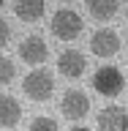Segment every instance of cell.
Instances as JSON below:
<instances>
[{
	"label": "cell",
	"mask_w": 128,
	"mask_h": 131,
	"mask_svg": "<svg viewBox=\"0 0 128 131\" xmlns=\"http://www.w3.org/2000/svg\"><path fill=\"white\" fill-rule=\"evenodd\" d=\"M22 90L30 101H49L55 93V77L46 68H33L22 79Z\"/></svg>",
	"instance_id": "6da1fadb"
},
{
	"label": "cell",
	"mask_w": 128,
	"mask_h": 131,
	"mask_svg": "<svg viewBox=\"0 0 128 131\" xmlns=\"http://www.w3.org/2000/svg\"><path fill=\"white\" fill-rule=\"evenodd\" d=\"M49 27H52V36H55V38H60V41H74V38L82 33L85 22H82V16L76 14V11H71V8H57L55 14H52Z\"/></svg>",
	"instance_id": "7a4b0ae2"
},
{
	"label": "cell",
	"mask_w": 128,
	"mask_h": 131,
	"mask_svg": "<svg viewBox=\"0 0 128 131\" xmlns=\"http://www.w3.org/2000/svg\"><path fill=\"white\" fill-rule=\"evenodd\" d=\"M93 88H96L98 96H104V98H117L123 93V88H125V77L114 66H101L93 74Z\"/></svg>",
	"instance_id": "3957f363"
},
{
	"label": "cell",
	"mask_w": 128,
	"mask_h": 131,
	"mask_svg": "<svg viewBox=\"0 0 128 131\" xmlns=\"http://www.w3.org/2000/svg\"><path fill=\"white\" fill-rule=\"evenodd\" d=\"M90 52L96 57H114L120 52V36L112 27H101L90 36Z\"/></svg>",
	"instance_id": "277c9868"
},
{
	"label": "cell",
	"mask_w": 128,
	"mask_h": 131,
	"mask_svg": "<svg viewBox=\"0 0 128 131\" xmlns=\"http://www.w3.org/2000/svg\"><path fill=\"white\" fill-rule=\"evenodd\" d=\"M60 112H63L68 120H82V117H87V112H90L87 93H82V90H65V96L60 98Z\"/></svg>",
	"instance_id": "5b68a950"
},
{
	"label": "cell",
	"mask_w": 128,
	"mask_h": 131,
	"mask_svg": "<svg viewBox=\"0 0 128 131\" xmlns=\"http://www.w3.org/2000/svg\"><path fill=\"white\" fill-rule=\"evenodd\" d=\"M49 55V47L46 41H44V36H27V38H22V44H19V57H22V63L27 66H38L44 63Z\"/></svg>",
	"instance_id": "8992f818"
},
{
	"label": "cell",
	"mask_w": 128,
	"mask_h": 131,
	"mask_svg": "<svg viewBox=\"0 0 128 131\" xmlns=\"http://www.w3.org/2000/svg\"><path fill=\"white\" fill-rule=\"evenodd\" d=\"M85 66H87V60L79 49H63L60 57H57V71L68 79H79L85 74Z\"/></svg>",
	"instance_id": "52a82bcc"
},
{
	"label": "cell",
	"mask_w": 128,
	"mask_h": 131,
	"mask_svg": "<svg viewBox=\"0 0 128 131\" xmlns=\"http://www.w3.org/2000/svg\"><path fill=\"white\" fill-rule=\"evenodd\" d=\"M22 120V106L14 96H0V128H14Z\"/></svg>",
	"instance_id": "ba28073f"
},
{
	"label": "cell",
	"mask_w": 128,
	"mask_h": 131,
	"mask_svg": "<svg viewBox=\"0 0 128 131\" xmlns=\"http://www.w3.org/2000/svg\"><path fill=\"white\" fill-rule=\"evenodd\" d=\"M125 115H128V112L123 109V106H117V104L104 106V109L98 112V128H101V131H120Z\"/></svg>",
	"instance_id": "9c48e42d"
},
{
	"label": "cell",
	"mask_w": 128,
	"mask_h": 131,
	"mask_svg": "<svg viewBox=\"0 0 128 131\" xmlns=\"http://www.w3.org/2000/svg\"><path fill=\"white\" fill-rule=\"evenodd\" d=\"M44 11H46L44 0H16V6H14V14L22 22H38L44 16Z\"/></svg>",
	"instance_id": "30bf717a"
},
{
	"label": "cell",
	"mask_w": 128,
	"mask_h": 131,
	"mask_svg": "<svg viewBox=\"0 0 128 131\" xmlns=\"http://www.w3.org/2000/svg\"><path fill=\"white\" fill-rule=\"evenodd\" d=\"M120 8V0H87L90 16H96L98 22H109Z\"/></svg>",
	"instance_id": "8fae6325"
},
{
	"label": "cell",
	"mask_w": 128,
	"mask_h": 131,
	"mask_svg": "<svg viewBox=\"0 0 128 131\" xmlns=\"http://www.w3.org/2000/svg\"><path fill=\"white\" fill-rule=\"evenodd\" d=\"M30 131H60L55 117H46V115H38L36 120L30 123Z\"/></svg>",
	"instance_id": "7c38bea8"
},
{
	"label": "cell",
	"mask_w": 128,
	"mask_h": 131,
	"mask_svg": "<svg viewBox=\"0 0 128 131\" xmlns=\"http://www.w3.org/2000/svg\"><path fill=\"white\" fill-rule=\"evenodd\" d=\"M16 77V68L8 57H0V85H8V82Z\"/></svg>",
	"instance_id": "4fadbf2b"
},
{
	"label": "cell",
	"mask_w": 128,
	"mask_h": 131,
	"mask_svg": "<svg viewBox=\"0 0 128 131\" xmlns=\"http://www.w3.org/2000/svg\"><path fill=\"white\" fill-rule=\"evenodd\" d=\"M8 38H11V27H8L6 19H0V49L8 44Z\"/></svg>",
	"instance_id": "5bb4252c"
},
{
	"label": "cell",
	"mask_w": 128,
	"mask_h": 131,
	"mask_svg": "<svg viewBox=\"0 0 128 131\" xmlns=\"http://www.w3.org/2000/svg\"><path fill=\"white\" fill-rule=\"evenodd\" d=\"M120 131H128V115H125V120H123V128Z\"/></svg>",
	"instance_id": "9a60e30c"
},
{
	"label": "cell",
	"mask_w": 128,
	"mask_h": 131,
	"mask_svg": "<svg viewBox=\"0 0 128 131\" xmlns=\"http://www.w3.org/2000/svg\"><path fill=\"white\" fill-rule=\"evenodd\" d=\"M71 131H90V128H85V126H76V128H71Z\"/></svg>",
	"instance_id": "2e32d148"
},
{
	"label": "cell",
	"mask_w": 128,
	"mask_h": 131,
	"mask_svg": "<svg viewBox=\"0 0 128 131\" xmlns=\"http://www.w3.org/2000/svg\"><path fill=\"white\" fill-rule=\"evenodd\" d=\"M63 3H74V0H63Z\"/></svg>",
	"instance_id": "e0dca14e"
},
{
	"label": "cell",
	"mask_w": 128,
	"mask_h": 131,
	"mask_svg": "<svg viewBox=\"0 0 128 131\" xmlns=\"http://www.w3.org/2000/svg\"><path fill=\"white\" fill-rule=\"evenodd\" d=\"M0 6H3V0H0Z\"/></svg>",
	"instance_id": "ac0fdd59"
}]
</instances>
